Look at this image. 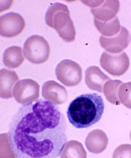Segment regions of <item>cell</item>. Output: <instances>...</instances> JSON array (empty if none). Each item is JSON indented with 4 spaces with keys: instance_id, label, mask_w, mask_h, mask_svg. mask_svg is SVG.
Listing matches in <instances>:
<instances>
[{
    "instance_id": "obj_1",
    "label": "cell",
    "mask_w": 131,
    "mask_h": 158,
    "mask_svg": "<svg viewBox=\"0 0 131 158\" xmlns=\"http://www.w3.org/2000/svg\"><path fill=\"white\" fill-rule=\"evenodd\" d=\"M8 135L16 158H57L67 142L65 117L55 105L37 100L16 112Z\"/></svg>"
},
{
    "instance_id": "obj_2",
    "label": "cell",
    "mask_w": 131,
    "mask_h": 158,
    "mask_svg": "<svg viewBox=\"0 0 131 158\" xmlns=\"http://www.w3.org/2000/svg\"><path fill=\"white\" fill-rule=\"evenodd\" d=\"M104 101L98 94H83L76 97L68 106L66 115L69 123L78 129L92 127L104 113Z\"/></svg>"
},
{
    "instance_id": "obj_3",
    "label": "cell",
    "mask_w": 131,
    "mask_h": 158,
    "mask_svg": "<svg viewBox=\"0 0 131 158\" xmlns=\"http://www.w3.org/2000/svg\"><path fill=\"white\" fill-rule=\"evenodd\" d=\"M46 24L53 27L65 42H73L76 38V29L70 17L68 7L62 3H55L48 8L45 16Z\"/></svg>"
},
{
    "instance_id": "obj_4",
    "label": "cell",
    "mask_w": 131,
    "mask_h": 158,
    "mask_svg": "<svg viewBox=\"0 0 131 158\" xmlns=\"http://www.w3.org/2000/svg\"><path fill=\"white\" fill-rule=\"evenodd\" d=\"M23 54L25 58L31 63L36 64L45 63L49 59L50 54L49 42L41 35H31L24 44Z\"/></svg>"
},
{
    "instance_id": "obj_5",
    "label": "cell",
    "mask_w": 131,
    "mask_h": 158,
    "mask_svg": "<svg viewBox=\"0 0 131 158\" xmlns=\"http://www.w3.org/2000/svg\"><path fill=\"white\" fill-rule=\"evenodd\" d=\"M56 76L64 85H78L82 79L81 66L73 60L64 59L57 64L56 67Z\"/></svg>"
},
{
    "instance_id": "obj_6",
    "label": "cell",
    "mask_w": 131,
    "mask_h": 158,
    "mask_svg": "<svg viewBox=\"0 0 131 158\" xmlns=\"http://www.w3.org/2000/svg\"><path fill=\"white\" fill-rule=\"evenodd\" d=\"M39 85L33 79L18 80L13 88V96L17 103L26 106L38 100Z\"/></svg>"
},
{
    "instance_id": "obj_7",
    "label": "cell",
    "mask_w": 131,
    "mask_h": 158,
    "mask_svg": "<svg viewBox=\"0 0 131 158\" xmlns=\"http://www.w3.org/2000/svg\"><path fill=\"white\" fill-rule=\"evenodd\" d=\"M100 64L102 68L112 76H122L129 67V58L127 53L109 54L104 52L100 57Z\"/></svg>"
},
{
    "instance_id": "obj_8",
    "label": "cell",
    "mask_w": 131,
    "mask_h": 158,
    "mask_svg": "<svg viewBox=\"0 0 131 158\" xmlns=\"http://www.w3.org/2000/svg\"><path fill=\"white\" fill-rule=\"evenodd\" d=\"M84 4L91 7V13L99 21H110L114 19L119 10V1H84Z\"/></svg>"
},
{
    "instance_id": "obj_9",
    "label": "cell",
    "mask_w": 131,
    "mask_h": 158,
    "mask_svg": "<svg viewBox=\"0 0 131 158\" xmlns=\"http://www.w3.org/2000/svg\"><path fill=\"white\" fill-rule=\"evenodd\" d=\"M25 28L23 16L15 12H10L0 16V35L4 37H14Z\"/></svg>"
},
{
    "instance_id": "obj_10",
    "label": "cell",
    "mask_w": 131,
    "mask_h": 158,
    "mask_svg": "<svg viewBox=\"0 0 131 158\" xmlns=\"http://www.w3.org/2000/svg\"><path fill=\"white\" fill-rule=\"evenodd\" d=\"M129 40H130L129 32L124 27H121V29L118 35H115L113 37H105L102 35L99 37L100 46L106 50V52L109 54L122 53L125 48H128L129 44Z\"/></svg>"
},
{
    "instance_id": "obj_11",
    "label": "cell",
    "mask_w": 131,
    "mask_h": 158,
    "mask_svg": "<svg viewBox=\"0 0 131 158\" xmlns=\"http://www.w3.org/2000/svg\"><path fill=\"white\" fill-rule=\"evenodd\" d=\"M42 95L46 101L55 106L64 104L67 100V92L65 87L53 80L44 83L42 86Z\"/></svg>"
},
{
    "instance_id": "obj_12",
    "label": "cell",
    "mask_w": 131,
    "mask_h": 158,
    "mask_svg": "<svg viewBox=\"0 0 131 158\" xmlns=\"http://www.w3.org/2000/svg\"><path fill=\"white\" fill-rule=\"evenodd\" d=\"M85 144L88 152L92 154H100L108 147V137L103 130L95 129L86 137Z\"/></svg>"
},
{
    "instance_id": "obj_13",
    "label": "cell",
    "mask_w": 131,
    "mask_h": 158,
    "mask_svg": "<svg viewBox=\"0 0 131 158\" xmlns=\"http://www.w3.org/2000/svg\"><path fill=\"white\" fill-rule=\"evenodd\" d=\"M108 80H109L108 77L96 65L87 67L85 72V81L87 87L98 93L103 91V86Z\"/></svg>"
},
{
    "instance_id": "obj_14",
    "label": "cell",
    "mask_w": 131,
    "mask_h": 158,
    "mask_svg": "<svg viewBox=\"0 0 131 158\" xmlns=\"http://www.w3.org/2000/svg\"><path fill=\"white\" fill-rule=\"evenodd\" d=\"M18 81V76L15 71L6 68L0 69V97L9 99L13 96V88Z\"/></svg>"
},
{
    "instance_id": "obj_15",
    "label": "cell",
    "mask_w": 131,
    "mask_h": 158,
    "mask_svg": "<svg viewBox=\"0 0 131 158\" xmlns=\"http://www.w3.org/2000/svg\"><path fill=\"white\" fill-rule=\"evenodd\" d=\"M25 56L20 47L13 46L7 48L3 54V63L8 68H16L24 62Z\"/></svg>"
},
{
    "instance_id": "obj_16",
    "label": "cell",
    "mask_w": 131,
    "mask_h": 158,
    "mask_svg": "<svg viewBox=\"0 0 131 158\" xmlns=\"http://www.w3.org/2000/svg\"><path fill=\"white\" fill-rule=\"evenodd\" d=\"M60 158H87V151L85 150L83 144L77 140L67 141L64 144Z\"/></svg>"
},
{
    "instance_id": "obj_17",
    "label": "cell",
    "mask_w": 131,
    "mask_h": 158,
    "mask_svg": "<svg viewBox=\"0 0 131 158\" xmlns=\"http://www.w3.org/2000/svg\"><path fill=\"white\" fill-rule=\"evenodd\" d=\"M94 24L98 31L102 34V36L105 37H113L115 35H118L121 29L120 22L117 17L110 21H99L98 19L94 18Z\"/></svg>"
},
{
    "instance_id": "obj_18",
    "label": "cell",
    "mask_w": 131,
    "mask_h": 158,
    "mask_svg": "<svg viewBox=\"0 0 131 158\" xmlns=\"http://www.w3.org/2000/svg\"><path fill=\"white\" fill-rule=\"evenodd\" d=\"M122 84L123 83L121 80H112V79H109L105 83L103 86V93L109 103L113 105L120 104L118 98V90Z\"/></svg>"
},
{
    "instance_id": "obj_19",
    "label": "cell",
    "mask_w": 131,
    "mask_h": 158,
    "mask_svg": "<svg viewBox=\"0 0 131 158\" xmlns=\"http://www.w3.org/2000/svg\"><path fill=\"white\" fill-rule=\"evenodd\" d=\"M0 158H16L7 133L0 134Z\"/></svg>"
},
{
    "instance_id": "obj_20",
    "label": "cell",
    "mask_w": 131,
    "mask_h": 158,
    "mask_svg": "<svg viewBox=\"0 0 131 158\" xmlns=\"http://www.w3.org/2000/svg\"><path fill=\"white\" fill-rule=\"evenodd\" d=\"M118 98L120 104L131 109V82L124 83L118 90Z\"/></svg>"
},
{
    "instance_id": "obj_21",
    "label": "cell",
    "mask_w": 131,
    "mask_h": 158,
    "mask_svg": "<svg viewBox=\"0 0 131 158\" xmlns=\"http://www.w3.org/2000/svg\"><path fill=\"white\" fill-rule=\"evenodd\" d=\"M112 158H131V144L123 143L115 149Z\"/></svg>"
},
{
    "instance_id": "obj_22",
    "label": "cell",
    "mask_w": 131,
    "mask_h": 158,
    "mask_svg": "<svg viewBox=\"0 0 131 158\" xmlns=\"http://www.w3.org/2000/svg\"><path fill=\"white\" fill-rule=\"evenodd\" d=\"M12 5V1H0V12L8 9Z\"/></svg>"
},
{
    "instance_id": "obj_23",
    "label": "cell",
    "mask_w": 131,
    "mask_h": 158,
    "mask_svg": "<svg viewBox=\"0 0 131 158\" xmlns=\"http://www.w3.org/2000/svg\"><path fill=\"white\" fill-rule=\"evenodd\" d=\"M129 137H130V140H131V131H130V134H129Z\"/></svg>"
}]
</instances>
